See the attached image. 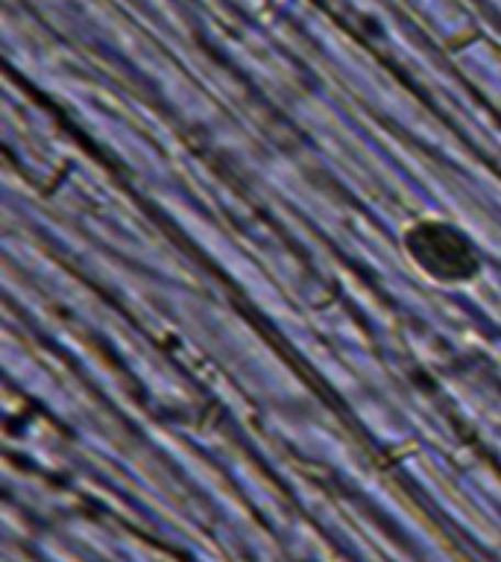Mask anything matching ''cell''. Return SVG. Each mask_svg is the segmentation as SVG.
Listing matches in <instances>:
<instances>
[{
	"instance_id": "cell-1",
	"label": "cell",
	"mask_w": 501,
	"mask_h": 562,
	"mask_svg": "<svg viewBox=\"0 0 501 562\" xmlns=\"http://www.w3.org/2000/svg\"><path fill=\"white\" fill-rule=\"evenodd\" d=\"M402 244L413 267L437 284H469L483 267L472 237L448 220H416L404 228Z\"/></svg>"
}]
</instances>
